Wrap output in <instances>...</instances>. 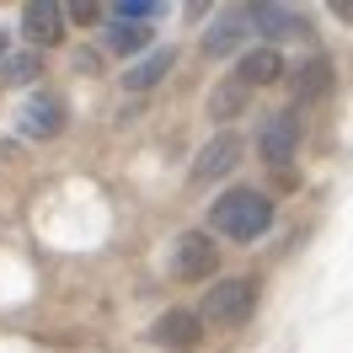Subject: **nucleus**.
I'll return each mask as SVG.
<instances>
[{"label": "nucleus", "instance_id": "nucleus-1", "mask_svg": "<svg viewBox=\"0 0 353 353\" xmlns=\"http://www.w3.org/2000/svg\"><path fill=\"white\" fill-rule=\"evenodd\" d=\"M209 220H214V230H220L225 241H257L268 225H273V203L257 193V188H230V193H220L214 199V209H209Z\"/></svg>", "mask_w": 353, "mask_h": 353}, {"label": "nucleus", "instance_id": "nucleus-2", "mask_svg": "<svg viewBox=\"0 0 353 353\" xmlns=\"http://www.w3.org/2000/svg\"><path fill=\"white\" fill-rule=\"evenodd\" d=\"M199 305H203L199 310L203 327H241L246 316L257 310V284H252V279H220Z\"/></svg>", "mask_w": 353, "mask_h": 353}, {"label": "nucleus", "instance_id": "nucleus-3", "mask_svg": "<svg viewBox=\"0 0 353 353\" xmlns=\"http://www.w3.org/2000/svg\"><path fill=\"white\" fill-rule=\"evenodd\" d=\"M150 343H155V348H172V353H193V348L203 343V321H199V310L172 305L166 316H155V321H150Z\"/></svg>", "mask_w": 353, "mask_h": 353}, {"label": "nucleus", "instance_id": "nucleus-4", "mask_svg": "<svg viewBox=\"0 0 353 353\" xmlns=\"http://www.w3.org/2000/svg\"><path fill=\"white\" fill-rule=\"evenodd\" d=\"M257 150H263V161L273 166V172L284 176V172H289V161H294V150H300V118H294V112H273V118L263 123Z\"/></svg>", "mask_w": 353, "mask_h": 353}, {"label": "nucleus", "instance_id": "nucleus-5", "mask_svg": "<svg viewBox=\"0 0 353 353\" xmlns=\"http://www.w3.org/2000/svg\"><path fill=\"white\" fill-rule=\"evenodd\" d=\"M214 263H220V252H214V236H209V230L176 236V246H172V273L176 279H209Z\"/></svg>", "mask_w": 353, "mask_h": 353}, {"label": "nucleus", "instance_id": "nucleus-6", "mask_svg": "<svg viewBox=\"0 0 353 353\" xmlns=\"http://www.w3.org/2000/svg\"><path fill=\"white\" fill-rule=\"evenodd\" d=\"M252 32H257L252 11H225V17H214L203 27V54H236V48H246Z\"/></svg>", "mask_w": 353, "mask_h": 353}, {"label": "nucleus", "instance_id": "nucleus-7", "mask_svg": "<svg viewBox=\"0 0 353 353\" xmlns=\"http://www.w3.org/2000/svg\"><path fill=\"white\" fill-rule=\"evenodd\" d=\"M59 32H65V11H59L54 0H32V6H22V38L32 48H54V43H59Z\"/></svg>", "mask_w": 353, "mask_h": 353}, {"label": "nucleus", "instance_id": "nucleus-8", "mask_svg": "<svg viewBox=\"0 0 353 353\" xmlns=\"http://www.w3.org/2000/svg\"><path fill=\"white\" fill-rule=\"evenodd\" d=\"M236 161H241V139H236V134H214V139L193 155V172L188 176H193V182H214V176H225Z\"/></svg>", "mask_w": 353, "mask_h": 353}, {"label": "nucleus", "instance_id": "nucleus-9", "mask_svg": "<svg viewBox=\"0 0 353 353\" xmlns=\"http://www.w3.org/2000/svg\"><path fill=\"white\" fill-rule=\"evenodd\" d=\"M17 129L27 134V139H54V134L65 129V108H59V97H32L22 108V118H17Z\"/></svg>", "mask_w": 353, "mask_h": 353}, {"label": "nucleus", "instance_id": "nucleus-10", "mask_svg": "<svg viewBox=\"0 0 353 353\" xmlns=\"http://www.w3.org/2000/svg\"><path fill=\"white\" fill-rule=\"evenodd\" d=\"M252 27H257V38H268V43H279V38H305V17L289 11V6H252Z\"/></svg>", "mask_w": 353, "mask_h": 353}, {"label": "nucleus", "instance_id": "nucleus-11", "mask_svg": "<svg viewBox=\"0 0 353 353\" xmlns=\"http://www.w3.org/2000/svg\"><path fill=\"white\" fill-rule=\"evenodd\" d=\"M284 75V59H279V48H246L241 65H236V81L241 86H268V81H279Z\"/></svg>", "mask_w": 353, "mask_h": 353}, {"label": "nucleus", "instance_id": "nucleus-12", "mask_svg": "<svg viewBox=\"0 0 353 353\" xmlns=\"http://www.w3.org/2000/svg\"><path fill=\"white\" fill-rule=\"evenodd\" d=\"M289 86H294V97H305V102L327 97V91H332V59H327V54H310L305 65H294Z\"/></svg>", "mask_w": 353, "mask_h": 353}, {"label": "nucleus", "instance_id": "nucleus-13", "mask_svg": "<svg viewBox=\"0 0 353 353\" xmlns=\"http://www.w3.org/2000/svg\"><path fill=\"white\" fill-rule=\"evenodd\" d=\"M166 75H172V48H155V54H145V59L123 75V91H150V86H161Z\"/></svg>", "mask_w": 353, "mask_h": 353}, {"label": "nucleus", "instance_id": "nucleus-14", "mask_svg": "<svg viewBox=\"0 0 353 353\" xmlns=\"http://www.w3.org/2000/svg\"><path fill=\"white\" fill-rule=\"evenodd\" d=\"M102 43H108L112 54H145V48H150V27H139V22H112L108 32H102Z\"/></svg>", "mask_w": 353, "mask_h": 353}, {"label": "nucleus", "instance_id": "nucleus-15", "mask_svg": "<svg viewBox=\"0 0 353 353\" xmlns=\"http://www.w3.org/2000/svg\"><path fill=\"white\" fill-rule=\"evenodd\" d=\"M246 91L252 86H241L236 75H225L220 86H214V97H209V118H236V112L246 108Z\"/></svg>", "mask_w": 353, "mask_h": 353}, {"label": "nucleus", "instance_id": "nucleus-16", "mask_svg": "<svg viewBox=\"0 0 353 353\" xmlns=\"http://www.w3.org/2000/svg\"><path fill=\"white\" fill-rule=\"evenodd\" d=\"M155 11H161V0H112V17H118V22H150Z\"/></svg>", "mask_w": 353, "mask_h": 353}, {"label": "nucleus", "instance_id": "nucleus-17", "mask_svg": "<svg viewBox=\"0 0 353 353\" xmlns=\"http://www.w3.org/2000/svg\"><path fill=\"white\" fill-rule=\"evenodd\" d=\"M332 17H337V22H353V0H332Z\"/></svg>", "mask_w": 353, "mask_h": 353}, {"label": "nucleus", "instance_id": "nucleus-18", "mask_svg": "<svg viewBox=\"0 0 353 353\" xmlns=\"http://www.w3.org/2000/svg\"><path fill=\"white\" fill-rule=\"evenodd\" d=\"M0 54H6V32H0Z\"/></svg>", "mask_w": 353, "mask_h": 353}]
</instances>
